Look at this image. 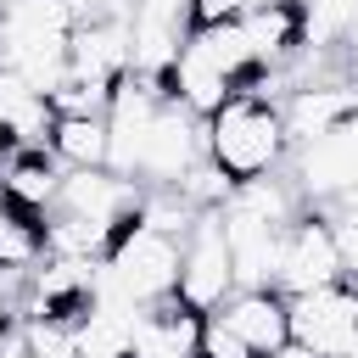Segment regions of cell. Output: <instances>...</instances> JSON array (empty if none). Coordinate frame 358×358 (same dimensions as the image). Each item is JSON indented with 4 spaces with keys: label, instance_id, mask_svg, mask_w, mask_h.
<instances>
[{
    "label": "cell",
    "instance_id": "obj_14",
    "mask_svg": "<svg viewBox=\"0 0 358 358\" xmlns=\"http://www.w3.org/2000/svg\"><path fill=\"white\" fill-rule=\"evenodd\" d=\"M134 319H140V308L95 296V302L73 319V358H134V352H129Z\"/></svg>",
    "mask_w": 358,
    "mask_h": 358
},
{
    "label": "cell",
    "instance_id": "obj_18",
    "mask_svg": "<svg viewBox=\"0 0 358 358\" xmlns=\"http://www.w3.org/2000/svg\"><path fill=\"white\" fill-rule=\"evenodd\" d=\"M196 358H257L218 313H207V324H201V347H196Z\"/></svg>",
    "mask_w": 358,
    "mask_h": 358
},
{
    "label": "cell",
    "instance_id": "obj_5",
    "mask_svg": "<svg viewBox=\"0 0 358 358\" xmlns=\"http://www.w3.org/2000/svg\"><path fill=\"white\" fill-rule=\"evenodd\" d=\"M319 285H341V246H336L330 218L308 207V213L285 229L274 291H280V296H296V291H319Z\"/></svg>",
    "mask_w": 358,
    "mask_h": 358
},
{
    "label": "cell",
    "instance_id": "obj_3",
    "mask_svg": "<svg viewBox=\"0 0 358 358\" xmlns=\"http://www.w3.org/2000/svg\"><path fill=\"white\" fill-rule=\"evenodd\" d=\"M291 341L313 358H358V285H319L285 296Z\"/></svg>",
    "mask_w": 358,
    "mask_h": 358
},
{
    "label": "cell",
    "instance_id": "obj_13",
    "mask_svg": "<svg viewBox=\"0 0 358 358\" xmlns=\"http://www.w3.org/2000/svg\"><path fill=\"white\" fill-rule=\"evenodd\" d=\"M62 173H67V168H62L50 151H11V157L0 162V201L22 207V213H34V218H50L56 190H62Z\"/></svg>",
    "mask_w": 358,
    "mask_h": 358
},
{
    "label": "cell",
    "instance_id": "obj_2",
    "mask_svg": "<svg viewBox=\"0 0 358 358\" xmlns=\"http://www.w3.org/2000/svg\"><path fill=\"white\" fill-rule=\"evenodd\" d=\"M207 157L235 179H263V173H280V162L291 157L285 145V123H280V101H263L252 90L229 95L213 117H207Z\"/></svg>",
    "mask_w": 358,
    "mask_h": 358
},
{
    "label": "cell",
    "instance_id": "obj_8",
    "mask_svg": "<svg viewBox=\"0 0 358 358\" xmlns=\"http://www.w3.org/2000/svg\"><path fill=\"white\" fill-rule=\"evenodd\" d=\"M358 112V84L347 78H302L296 90H285L280 101V123H285V145H308L319 134H330L336 123H347Z\"/></svg>",
    "mask_w": 358,
    "mask_h": 358
},
{
    "label": "cell",
    "instance_id": "obj_6",
    "mask_svg": "<svg viewBox=\"0 0 358 358\" xmlns=\"http://www.w3.org/2000/svg\"><path fill=\"white\" fill-rule=\"evenodd\" d=\"M162 90H168V101L173 106H185L190 117H213L229 95H241V84L224 73V62L207 50V39L190 28L185 34V45H179V56H173V67H168V78H162Z\"/></svg>",
    "mask_w": 358,
    "mask_h": 358
},
{
    "label": "cell",
    "instance_id": "obj_17",
    "mask_svg": "<svg viewBox=\"0 0 358 358\" xmlns=\"http://www.w3.org/2000/svg\"><path fill=\"white\" fill-rule=\"evenodd\" d=\"M168 190H173V196H179V201H185V207L201 218V213H218V207L229 201L235 179H229V173H224L213 157H196V162H190V168H185V173L168 185Z\"/></svg>",
    "mask_w": 358,
    "mask_h": 358
},
{
    "label": "cell",
    "instance_id": "obj_15",
    "mask_svg": "<svg viewBox=\"0 0 358 358\" xmlns=\"http://www.w3.org/2000/svg\"><path fill=\"white\" fill-rule=\"evenodd\" d=\"M45 263V218L0 201V274H34Z\"/></svg>",
    "mask_w": 358,
    "mask_h": 358
},
{
    "label": "cell",
    "instance_id": "obj_7",
    "mask_svg": "<svg viewBox=\"0 0 358 358\" xmlns=\"http://www.w3.org/2000/svg\"><path fill=\"white\" fill-rule=\"evenodd\" d=\"M218 229H224V246H229L235 291H274L285 229L280 224H263V218H252L241 207H218Z\"/></svg>",
    "mask_w": 358,
    "mask_h": 358
},
{
    "label": "cell",
    "instance_id": "obj_12",
    "mask_svg": "<svg viewBox=\"0 0 358 358\" xmlns=\"http://www.w3.org/2000/svg\"><path fill=\"white\" fill-rule=\"evenodd\" d=\"M201 324H207V313H190L185 302L140 308L129 352H134V358H196V347H201Z\"/></svg>",
    "mask_w": 358,
    "mask_h": 358
},
{
    "label": "cell",
    "instance_id": "obj_16",
    "mask_svg": "<svg viewBox=\"0 0 358 358\" xmlns=\"http://www.w3.org/2000/svg\"><path fill=\"white\" fill-rule=\"evenodd\" d=\"M50 157L67 173L73 168H106V117H56Z\"/></svg>",
    "mask_w": 358,
    "mask_h": 358
},
{
    "label": "cell",
    "instance_id": "obj_20",
    "mask_svg": "<svg viewBox=\"0 0 358 358\" xmlns=\"http://www.w3.org/2000/svg\"><path fill=\"white\" fill-rule=\"evenodd\" d=\"M11 324H17V296H11V291H0V336H6Z\"/></svg>",
    "mask_w": 358,
    "mask_h": 358
},
{
    "label": "cell",
    "instance_id": "obj_19",
    "mask_svg": "<svg viewBox=\"0 0 358 358\" xmlns=\"http://www.w3.org/2000/svg\"><path fill=\"white\" fill-rule=\"evenodd\" d=\"M336 246H341V280L358 285V218H330Z\"/></svg>",
    "mask_w": 358,
    "mask_h": 358
},
{
    "label": "cell",
    "instance_id": "obj_11",
    "mask_svg": "<svg viewBox=\"0 0 358 358\" xmlns=\"http://www.w3.org/2000/svg\"><path fill=\"white\" fill-rule=\"evenodd\" d=\"M218 319H224L257 358H274V352L291 341V319H285V296H280V291H229V302L218 308Z\"/></svg>",
    "mask_w": 358,
    "mask_h": 358
},
{
    "label": "cell",
    "instance_id": "obj_21",
    "mask_svg": "<svg viewBox=\"0 0 358 358\" xmlns=\"http://www.w3.org/2000/svg\"><path fill=\"white\" fill-rule=\"evenodd\" d=\"M0 162H6V134H0Z\"/></svg>",
    "mask_w": 358,
    "mask_h": 358
},
{
    "label": "cell",
    "instance_id": "obj_1",
    "mask_svg": "<svg viewBox=\"0 0 358 358\" xmlns=\"http://www.w3.org/2000/svg\"><path fill=\"white\" fill-rule=\"evenodd\" d=\"M140 213V207H134ZM179 241L185 235H168V229H151L140 218L123 224V235L106 246L101 257V280H95V296L106 302H129V308H157V302H173L179 291ZM90 296V302H95Z\"/></svg>",
    "mask_w": 358,
    "mask_h": 358
},
{
    "label": "cell",
    "instance_id": "obj_9",
    "mask_svg": "<svg viewBox=\"0 0 358 358\" xmlns=\"http://www.w3.org/2000/svg\"><path fill=\"white\" fill-rule=\"evenodd\" d=\"M129 73V22L123 17H84L67 34V78L123 84Z\"/></svg>",
    "mask_w": 358,
    "mask_h": 358
},
{
    "label": "cell",
    "instance_id": "obj_4",
    "mask_svg": "<svg viewBox=\"0 0 358 358\" xmlns=\"http://www.w3.org/2000/svg\"><path fill=\"white\" fill-rule=\"evenodd\" d=\"M235 291V274H229V246H224V229H218V213H201L185 241H179V291L173 302H185L190 313H218Z\"/></svg>",
    "mask_w": 358,
    "mask_h": 358
},
{
    "label": "cell",
    "instance_id": "obj_10",
    "mask_svg": "<svg viewBox=\"0 0 358 358\" xmlns=\"http://www.w3.org/2000/svg\"><path fill=\"white\" fill-rule=\"evenodd\" d=\"M235 28H241L257 73H280V67L302 50V6H296V0H263V6H252Z\"/></svg>",
    "mask_w": 358,
    "mask_h": 358
}]
</instances>
